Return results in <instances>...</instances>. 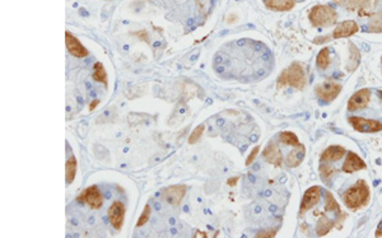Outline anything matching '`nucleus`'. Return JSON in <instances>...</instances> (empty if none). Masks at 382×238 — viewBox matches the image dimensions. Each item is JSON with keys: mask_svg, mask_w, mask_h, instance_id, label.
Returning <instances> with one entry per match:
<instances>
[{"mask_svg": "<svg viewBox=\"0 0 382 238\" xmlns=\"http://www.w3.org/2000/svg\"><path fill=\"white\" fill-rule=\"evenodd\" d=\"M76 175V159L74 156H70L65 163V178H67V184H73L74 178Z\"/></svg>", "mask_w": 382, "mask_h": 238, "instance_id": "nucleus-22", "label": "nucleus"}, {"mask_svg": "<svg viewBox=\"0 0 382 238\" xmlns=\"http://www.w3.org/2000/svg\"><path fill=\"white\" fill-rule=\"evenodd\" d=\"M279 142H282V143L286 144V145H301V142H299L298 137H297L294 133H292V131H283V133H280Z\"/></svg>", "mask_w": 382, "mask_h": 238, "instance_id": "nucleus-25", "label": "nucleus"}, {"mask_svg": "<svg viewBox=\"0 0 382 238\" xmlns=\"http://www.w3.org/2000/svg\"><path fill=\"white\" fill-rule=\"evenodd\" d=\"M329 38H330V36H326V37H317L313 40V42H315V44H324V42L328 41Z\"/></svg>", "mask_w": 382, "mask_h": 238, "instance_id": "nucleus-33", "label": "nucleus"}, {"mask_svg": "<svg viewBox=\"0 0 382 238\" xmlns=\"http://www.w3.org/2000/svg\"><path fill=\"white\" fill-rule=\"evenodd\" d=\"M316 65H317L318 69L326 70L330 65V50L328 48H322L320 52L317 54L316 57Z\"/></svg>", "mask_w": 382, "mask_h": 238, "instance_id": "nucleus-23", "label": "nucleus"}, {"mask_svg": "<svg viewBox=\"0 0 382 238\" xmlns=\"http://www.w3.org/2000/svg\"><path fill=\"white\" fill-rule=\"evenodd\" d=\"M334 227V222L326 215H322L320 219H318L317 224H316V235L318 237H324V236L328 235L331 229Z\"/></svg>", "mask_w": 382, "mask_h": 238, "instance_id": "nucleus-19", "label": "nucleus"}, {"mask_svg": "<svg viewBox=\"0 0 382 238\" xmlns=\"http://www.w3.org/2000/svg\"><path fill=\"white\" fill-rule=\"evenodd\" d=\"M93 79L96 82L102 83L107 88V74H106V70L102 63H96L93 65Z\"/></svg>", "mask_w": 382, "mask_h": 238, "instance_id": "nucleus-24", "label": "nucleus"}, {"mask_svg": "<svg viewBox=\"0 0 382 238\" xmlns=\"http://www.w3.org/2000/svg\"><path fill=\"white\" fill-rule=\"evenodd\" d=\"M369 199H371L369 188L368 185L366 184V181H363V180L357 181V184H354L352 188L348 189L343 195V201L345 204V207L352 210H357L366 207Z\"/></svg>", "mask_w": 382, "mask_h": 238, "instance_id": "nucleus-1", "label": "nucleus"}, {"mask_svg": "<svg viewBox=\"0 0 382 238\" xmlns=\"http://www.w3.org/2000/svg\"><path fill=\"white\" fill-rule=\"evenodd\" d=\"M322 189L320 186H312L309 190L306 191L303 195V199L301 201V208H299V216H303L306 212H309L310 209L315 207L316 204L320 201L321 197Z\"/></svg>", "mask_w": 382, "mask_h": 238, "instance_id": "nucleus-8", "label": "nucleus"}, {"mask_svg": "<svg viewBox=\"0 0 382 238\" xmlns=\"http://www.w3.org/2000/svg\"><path fill=\"white\" fill-rule=\"evenodd\" d=\"M290 86L296 89H303L306 86V73L303 67L298 63H293L284 69L277 80V88Z\"/></svg>", "mask_w": 382, "mask_h": 238, "instance_id": "nucleus-2", "label": "nucleus"}, {"mask_svg": "<svg viewBox=\"0 0 382 238\" xmlns=\"http://www.w3.org/2000/svg\"><path fill=\"white\" fill-rule=\"evenodd\" d=\"M333 175H334V168L329 163L322 162V165L320 166V176H321L322 180L328 182L333 177Z\"/></svg>", "mask_w": 382, "mask_h": 238, "instance_id": "nucleus-27", "label": "nucleus"}, {"mask_svg": "<svg viewBox=\"0 0 382 238\" xmlns=\"http://www.w3.org/2000/svg\"><path fill=\"white\" fill-rule=\"evenodd\" d=\"M265 5L275 12H288L296 5V0H265Z\"/></svg>", "mask_w": 382, "mask_h": 238, "instance_id": "nucleus-17", "label": "nucleus"}, {"mask_svg": "<svg viewBox=\"0 0 382 238\" xmlns=\"http://www.w3.org/2000/svg\"><path fill=\"white\" fill-rule=\"evenodd\" d=\"M341 92V84L333 80H325L315 87V93L324 102H331Z\"/></svg>", "mask_w": 382, "mask_h": 238, "instance_id": "nucleus-5", "label": "nucleus"}, {"mask_svg": "<svg viewBox=\"0 0 382 238\" xmlns=\"http://www.w3.org/2000/svg\"><path fill=\"white\" fill-rule=\"evenodd\" d=\"M76 200L79 203L86 204L91 209H99L103 204V196L99 192L97 186H89L86 190H83Z\"/></svg>", "mask_w": 382, "mask_h": 238, "instance_id": "nucleus-6", "label": "nucleus"}, {"mask_svg": "<svg viewBox=\"0 0 382 238\" xmlns=\"http://www.w3.org/2000/svg\"><path fill=\"white\" fill-rule=\"evenodd\" d=\"M259 152H260V146H255L254 149L251 150V153H250V156H248V157H247V159H246V163H245V165H246V166H250V165H251V163L255 161V158H256V157H258Z\"/></svg>", "mask_w": 382, "mask_h": 238, "instance_id": "nucleus-30", "label": "nucleus"}, {"mask_svg": "<svg viewBox=\"0 0 382 238\" xmlns=\"http://www.w3.org/2000/svg\"><path fill=\"white\" fill-rule=\"evenodd\" d=\"M263 157L266 162L271 163V165L277 166V167H280L282 166V152H280L279 146H278L277 143H274V142H270V143L267 144L266 148L263 152Z\"/></svg>", "mask_w": 382, "mask_h": 238, "instance_id": "nucleus-15", "label": "nucleus"}, {"mask_svg": "<svg viewBox=\"0 0 382 238\" xmlns=\"http://www.w3.org/2000/svg\"><path fill=\"white\" fill-rule=\"evenodd\" d=\"M368 32H373V33H381L382 32V9L372 16L368 25Z\"/></svg>", "mask_w": 382, "mask_h": 238, "instance_id": "nucleus-26", "label": "nucleus"}, {"mask_svg": "<svg viewBox=\"0 0 382 238\" xmlns=\"http://www.w3.org/2000/svg\"><path fill=\"white\" fill-rule=\"evenodd\" d=\"M364 168H366L364 161H363L357 153L348 152L345 162H344L343 165V172H345V173H354V172L360 171V169Z\"/></svg>", "mask_w": 382, "mask_h": 238, "instance_id": "nucleus-13", "label": "nucleus"}, {"mask_svg": "<svg viewBox=\"0 0 382 238\" xmlns=\"http://www.w3.org/2000/svg\"><path fill=\"white\" fill-rule=\"evenodd\" d=\"M277 236V231L275 229H271V231H263V232H259L258 235H256V237L258 238H273Z\"/></svg>", "mask_w": 382, "mask_h": 238, "instance_id": "nucleus-31", "label": "nucleus"}, {"mask_svg": "<svg viewBox=\"0 0 382 238\" xmlns=\"http://www.w3.org/2000/svg\"><path fill=\"white\" fill-rule=\"evenodd\" d=\"M239 181V176H236V177L228 178V180H227V184H228V186H236Z\"/></svg>", "mask_w": 382, "mask_h": 238, "instance_id": "nucleus-32", "label": "nucleus"}, {"mask_svg": "<svg viewBox=\"0 0 382 238\" xmlns=\"http://www.w3.org/2000/svg\"><path fill=\"white\" fill-rule=\"evenodd\" d=\"M349 124L354 127V130L358 133L371 134L379 133L382 130V124L376 120H369V119L363 118H350Z\"/></svg>", "mask_w": 382, "mask_h": 238, "instance_id": "nucleus-7", "label": "nucleus"}, {"mask_svg": "<svg viewBox=\"0 0 382 238\" xmlns=\"http://www.w3.org/2000/svg\"><path fill=\"white\" fill-rule=\"evenodd\" d=\"M381 61H382V59H381Z\"/></svg>", "mask_w": 382, "mask_h": 238, "instance_id": "nucleus-38", "label": "nucleus"}, {"mask_svg": "<svg viewBox=\"0 0 382 238\" xmlns=\"http://www.w3.org/2000/svg\"><path fill=\"white\" fill-rule=\"evenodd\" d=\"M149 216H150V207L148 205V204H146L145 207H144L143 212H142V214H140L139 219H138L137 227H142V226H144L145 223H148V220H149Z\"/></svg>", "mask_w": 382, "mask_h": 238, "instance_id": "nucleus-29", "label": "nucleus"}, {"mask_svg": "<svg viewBox=\"0 0 382 238\" xmlns=\"http://www.w3.org/2000/svg\"><path fill=\"white\" fill-rule=\"evenodd\" d=\"M347 153L345 148L341 145H330L324 150V153L320 157L321 162H336L344 157Z\"/></svg>", "mask_w": 382, "mask_h": 238, "instance_id": "nucleus-16", "label": "nucleus"}, {"mask_svg": "<svg viewBox=\"0 0 382 238\" xmlns=\"http://www.w3.org/2000/svg\"><path fill=\"white\" fill-rule=\"evenodd\" d=\"M305 154H306V149L302 144L296 146V149L292 150V152L288 154V157H286V166H288V167H292V168L298 167V166L301 165V162L303 161V158H305Z\"/></svg>", "mask_w": 382, "mask_h": 238, "instance_id": "nucleus-18", "label": "nucleus"}, {"mask_svg": "<svg viewBox=\"0 0 382 238\" xmlns=\"http://www.w3.org/2000/svg\"><path fill=\"white\" fill-rule=\"evenodd\" d=\"M358 31H359V27L354 21H344L336 25V28L333 32V38L350 37Z\"/></svg>", "mask_w": 382, "mask_h": 238, "instance_id": "nucleus-14", "label": "nucleus"}, {"mask_svg": "<svg viewBox=\"0 0 382 238\" xmlns=\"http://www.w3.org/2000/svg\"><path fill=\"white\" fill-rule=\"evenodd\" d=\"M188 192V186L186 185H173L163 191V197L172 207H178L181 204L182 199Z\"/></svg>", "mask_w": 382, "mask_h": 238, "instance_id": "nucleus-10", "label": "nucleus"}, {"mask_svg": "<svg viewBox=\"0 0 382 238\" xmlns=\"http://www.w3.org/2000/svg\"><path fill=\"white\" fill-rule=\"evenodd\" d=\"M349 50H350V57H349V64H348L347 70L348 71H354V70L358 68V65H359L360 52L354 44H349Z\"/></svg>", "mask_w": 382, "mask_h": 238, "instance_id": "nucleus-21", "label": "nucleus"}, {"mask_svg": "<svg viewBox=\"0 0 382 238\" xmlns=\"http://www.w3.org/2000/svg\"><path fill=\"white\" fill-rule=\"evenodd\" d=\"M108 220H110V224L114 227L115 229L120 231L122 228V224H124L125 219V205L121 201H114L111 204V207L108 209Z\"/></svg>", "mask_w": 382, "mask_h": 238, "instance_id": "nucleus-9", "label": "nucleus"}, {"mask_svg": "<svg viewBox=\"0 0 382 238\" xmlns=\"http://www.w3.org/2000/svg\"><path fill=\"white\" fill-rule=\"evenodd\" d=\"M324 196H325V209L328 210V212H331V213H336V215H340L341 210H340V205L337 204V201L335 200V197L333 196L330 191H324Z\"/></svg>", "mask_w": 382, "mask_h": 238, "instance_id": "nucleus-20", "label": "nucleus"}, {"mask_svg": "<svg viewBox=\"0 0 382 238\" xmlns=\"http://www.w3.org/2000/svg\"><path fill=\"white\" fill-rule=\"evenodd\" d=\"M339 6H343L348 12H357L359 16L364 17L371 14L381 0H333Z\"/></svg>", "mask_w": 382, "mask_h": 238, "instance_id": "nucleus-4", "label": "nucleus"}, {"mask_svg": "<svg viewBox=\"0 0 382 238\" xmlns=\"http://www.w3.org/2000/svg\"><path fill=\"white\" fill-rule=\"evenodd\" d=\"M204 129H205V125L201 124L199 125V126H196L194 129V131L190 134V137H189V143L190 144H195L196 142H199V139L201 138V135H203L204 133Z\"/></svg>", "mask_w": 382, "mask_h": 238, "instance_id": "nucleus-28", "label": "nucleus"}, {"mask_svg": "<svg viewBox=\"0 0 382 238\" xmlns=\"http://www.w3.org/2000/svg\"><path fill=\"white\" fill-rule=\"evenodd\" d=\"M98 103H99L98 99H93L92 103L89 105V111H93V110H95V108L97 107V106H98Z\"/></svg>", "mask_w": 382, "mask_h": 238, "instance_id": "nucleus-35", "label": "nucleus"}, {"mask_svg": "<svg viewBox=\"0 0 382 238\" xmlns=\"http://www.w3.org/2000/svg\"><path fill=\"white\" fill-rule=\"evenodd\" d=\"M379 95H380V98L382 99V91H380V92H379Z\"/></svg>", "mask_w": 382, "mask_h": 238, "instance_id": "nucleus-37", "label": "nucleus"}, {"mask_svg": "<svg viewBox=\"0 0 382 238\" xmlns=\"http://www.w3.org/2000/svg\"><path fill=\"white\" fill-rule=\"evenodd\" d=\"M371 99V91L367 88L359 89L357 91L348 102V110L349 111H357V110H362V108L367 107Z\"/></svg>", "mask_w": 382, "mask_h": 238, "instance_id": "nucleus-11", "label": "nucleus"}, {"mask_svg": "<svg viewBox=\"0 0 382 238\" xmlns=\"http://www.w3.org/2000/svg\"><path fill=\"white\" fill-rule=\"evenodd\" d=\"M337 14L330 5H315L310 10L309 19L313 27H328L336 22Z\"/></svg>", "mask_w": 382, "mask_h": 238, "instance_id": "nucleus-3", "label": "nucleus"}, {"mask_svg": "<svg viewBox=\"0 0 382 238\" xmlns=\"http://www.w3.org/2000/svg\"><path fill=\"white\" fill-rule=\"evenodd\" d=\"M375 237H382V219L381 222H380L379 227H377V229H376V233H375Z\"/></svg>", "mask_w": 382, "mask_h": 238, "instance_id": "nucleus-34", "label": "nucleus"}, {"mask_svg": "<svg viewBox=\"0 0 382 238\" xmlns=\"http://www.w3.org/2000/svg\"><path fill=\"white\" fill-rule=\"evenodd\" d=\"M199 236H200V237H207V235H205V233H201V232H197L196 235H195V237H199Z\"/></svg>", "mask_w": 382, "mask_h": 238, "instance_id": "nucleus-36", "label": "nucleus"}, {"mask_svg": "<svg viewBox=\"0 0 382 238\" xmlns=\"http://www.w3.org/2000/svg\"><path fill=\"white\" fill-rule=\"evenodd\" d=\"M65 45H67V48L70 54L73 56L78 57V59H82V57L88 56V50H87L78 38L75 36H73L69 31L65 32Z\"/></svg>", "mask_w": 382, "mask_h": 238, "instance_id": "nucleus-12", "label": "nucleus"}]
</instances>
